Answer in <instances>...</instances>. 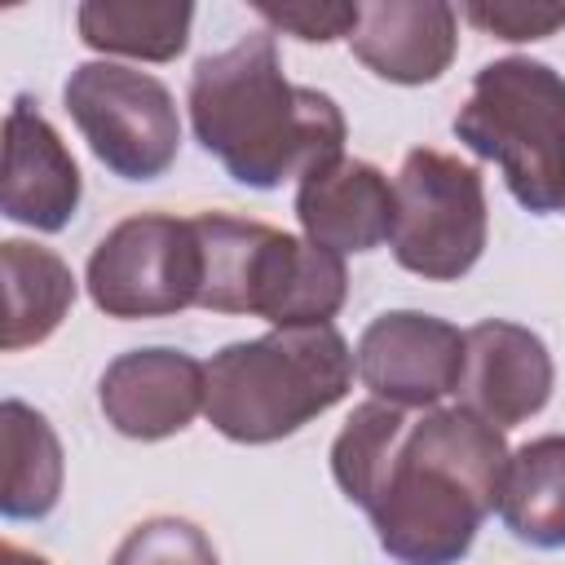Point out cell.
Wrapping results in <instances>:
<instances>
[{
  "mask_svg": "<svg viewBox=\"0 0 565 565\" xmlns=\"http://www.w3.org/2000/svg\"><path fill=\"white\" fill-rule=\"evenodd\" d=\"M455 137L503 172L525 212L552 216L565 207V75L547 62H486L455 115Z\"/></svg>",
  "mask_w": 565,
  "mask_h": 565,
  "instance_id": "5",
  "label": "cell"
},
{
  "mask_svg": "<svg viewBox=\"0 0 565 565\" xmlns=\"http://www.w3.org/2000/svg\"><path fill=\"white\" fill-rule=\"evenodd\" d=\"M62 106L110 177L159 181L177 163V97L150 71H132L119 62H79L62 84Z\"/></svg>",
  "mask_w": 565,
  "mask_h": 565,
  "instance_id": "7",
  "label": "cell"
},
{
  "mask_svg": "<svg viewBox=\"0 0 565 565\" xmlns=\"http://www.w3.org/2000/svg\"><path fill=\"white\" fill-rule=\"evenodd\" d=\"M499 521L525 547H565V433H543L512 450Z\"/></svg>",
  "mask_w": 565,
  "mask_h": 565,
  "instance_id": "16",
  "label": "cell"
},
{
  "mask_svg": "<svg viewBox=\"0 0 565 565\" xmlns=\"http://www.w3.org/2000/svg\"><path fill=\"white\" fill-rule=\"evenodd\" d=\"M0 437H4V490H0L4 521H44L57 508L66 481V455L53 424L35 406L4 397Z\"/></svg>",
  "mask_w": 565,
  "mask_h": 565,
  "instance_id": "17",
  "label": "cell"
},
{
  "mask_svg": "<svg viewBox=\"0 0 565 565\" xmlns=\"http://www.w3.org/2000/svg\"><path fill=\"white\" fill-rule=\"evenodd\" d=\"M353 362L375 402L428 411L463 380V331L419 309H388L366 322Z\"/></svg>",
  "mask_w": 565,
  "mask_h": 565,
  "instance_id": "9",
  "label": "cell"
},
{
  "mask_svg": "<svg viewBox=\"0 0 565 565\" xmlns=\"http://www.w3.org/2000/svg\"><path fill=\"white\" fill-rule=\"evenodd\" d=\"M79 199H84V181L66 141L26 93L13 97L4 115V181H0L4 221L26 225L35 234H57L79 212Z\"/></svg>",
  "mask_w": 565,
  "mask_h": 565,
  "instance_id": "12",
  "label": "cell"
},
{
  "mask_svg": "<svg viewBox=\"0 0 565 565\" xmlns=\"http://www.w3.org/2000/svg\"><path fill=\"white\" fill-rule=\"evenodd\" d=\"M0 269H4V335L0 349L18 353L31 344H44L75 305V274L71 265L26 238L0 243Z\"/></svg>",
  "mask_w": 565,
  "mask_h": 565,
  "instance_id": "15",
  "label": "cell"
},
{
  "mask_svg": "<svg viewBox=\"0 0 565 565\" xmlns=\"http://www.w3.org/2000/svg\"><path fill=\"white\" fill-rule=\"evenodd\" d=\"M508 441L463 406L406 415L362 402L331 441V477L393 565H459L508 477Z\"/></svg>",
  "mask_w": 565,
  "mask_h": 565,
  "instance_id": "1",
  "label": "cell"
},
{
  "mask_svg": "<svg viewBox=\"0 0 565 565\" xmlns=\"http://www.w3.org/2000/svg\"><path fill=\"white\" fill-rule=\"evenodd\" d=\"M88 300L106 318H172L199 305L203 287V247L194 216L141 212L119 221L88 256L84 269Z\"/></svg>",
  "mask_w": 565,
  "mask_h": 565,
  "instance_id": "8",
  "label": "cell"
},
{
  "mask_svg": "<svg viewBox=\"0 0 565 565\" xmlns=\"http://www.w3.org/2000/svg\"><path fill=\"white\" fill-rule=\"evenodd\" d=\"M207 402V366L181 349L150 344L106 362L97 380V406L119 437L163 441L194 424Z\"/></svg>",
  "mask_w": 565,
  "mask_h": 565,
  "instance_id": "10",
  "label": "cell"
},
{
  "mask_svg": "<svg viewBox=\"0 0 565 565\" xmlns=\"http://www.w3.org/2000/svg\"><path fill=\"white\" fill-rule=\"evenodd\" d=\"M552 384L556 366L539 331L508 318H486L463 331V380L455 388L459 406L499 433L539 415L552 397Z\"/></svg>",
  "mask_w": 565,
  "mask_h": 565,
  "instance_id": "11",
  "label": "cell"
},
{
  "mask_svg": "<svg viewBox=\"0 0 565 565\" xmlns=\"http://www.w3.org/2000/svg\"><path fill=\"white\" fill-rule=\"evenodd\" d=\"M393 260L428 282L463 278L490 238L486 181L446 150H411L393 181Z\"/></svg>",
  "mask_w": 565,
  "mask_h": 565,
  "instance_id": "6",
  "label": "cell"
},
{
  "mask_svg": "<svg viewBox=\"0 0 565 565\" xmlns=\"http://www.w3.org/2000/svg\"><path fill=\"white\" fill-rule=\"evenodd\" d=\"M194 4L185 0H84L75 9L79 44L93 53L172 62L185 53Z\"/></svg>",
  "mask_w": 565,
  "mask_h": 565,
  "instance_id": "18",
  "label": "cell"
},
{
  "mask_svg": "<svg viewBox=\"0 0 565 565\" xmlns=\"http://www.w3.org/2000/svg\"><path fill=\"white\" fill-rule=\"evenodd\" d=\"M194 234L203 247L199 309L252 313L269 327H318L344 309V256L230 212H199Z\"/></svg>",
  "mask_w": 565,
  "mask_h": 565,
  "instance_id": "4",
  "label": "cell"
},
{
  "mask_svg": "<svg viewBox=\"0 0 565 565\" xmlns=\"http://www.w3.org/2000/svg\"><path fill=\"white\" fill-rule=\"evenodd\" d=\"M185 106L194 141L247 190H278L344 159V110L331 93L282 75L274 31H247L199 57Z\"/></svg>",
  "mask_w": 565,
  "mask_h": 565,
  "instance_id": "2",
  "label": "cell"
},
{
  "mask_svg": "<svg viewBox=\"0 0 565 565\" xmlns=\"http://www.w3.org/2000/svg\"><path fill=\"white\" fill-rule=\"evenodd\" d=\"M256 13L282 31V35H296L305 44H331V40H349L358 31V18H362V4H335V0H309V4H256Z\"/></svg>",
  "mask_w": 565,
  "mask_h": 565,
  "instance_id": "21",
  "label": "cell"
},
{
  "mask_svg": "<svg viewBox=\"0 0 565 565\" xmlns=\"http://www.w3.org/2000/svg\"><path fill=\"white\" fill-rule=\"evenodd\" d=\"M110 565H221L212 539L185 516H150L124 534Z\"/></svg>",
  "mask_w": 565,
  "mask_h": 565,
  "instance_id": "19",
  "label": "cell"
},
{
  "mask_svg": "<svg viewBox=\"0 0 565 565\" xmlns=\"http://www.w3.org/2000/svg\"><path fill=\"white\" fill-rule=\"evenodd\" d=\"M477 31L508 40V44H525V40H547L565 26V4H547V0H468L459 9Z\"/></svg>",
  "mask_w": 565,
  "mask_h": 565,
  "instance_id": "20",
  "label": "cell"
},
{
  "mask_svg": "<svg viewBox=\"0 0 565 565\" xmlns=\"http://www.w3.org/2000/svg\"><path fill=\"white\" fill-rule=\"evenodd\" d=\"M358 362L335 322L274 327L234 340L207 362V424L238 446H269L344 402Z\"/></svg>",
  "mask_w": 565,
  "mask_h": 565,
  "instance_id": "3",
  "label": "cell"
},
{
  "mask_svg": "<svg viewBox=\"0 0 565 565\" xmlns=\"http://www.w3.org/2000/svg\"><path fill=\"white\" fill-rule=\"evenodd\" d=\"M353 57L402 88L433 84L459 53V13L446 0H371L349 35Z\"/></svg>",
  "mask_w": 565,
  "mask_h": 565,
  "instance_id": "13",
  "label": "cell"
},
{
  "mask_svg": "<svg viewBox=\"0 0 565 565\" xmlns=\"http://www.w3.org/2000/svg\"><path fill=\"white\" fill-rule=\"evenodd\" d=\"M0 565H49V561L35 556V552H26V547H18L13 539H4V547H0Z\"/></svg>",
  "mask_w": 565,
  "mask_h": 565,
  "instance_id": "22",
  "label": "cell"
},
{
  "mask_svg": "<svg viewBox=\"0 0 565 565\" xmlns=\"http://www.w3.org/2000/svg\"><path fill=\"white\" fill-rule=\"evenodd\" d=\"M296 221L309 243L349 256L375 252L393 234V181L366 159H335L296 181Z\"/></svg>",
  "mask_w": 565,
  "mask_h": 565,
  "instance_id": "14",
  "label": "cell"
}]
</instances>
